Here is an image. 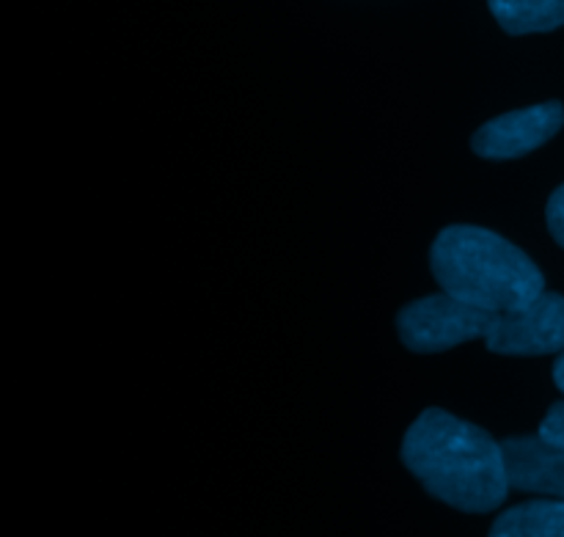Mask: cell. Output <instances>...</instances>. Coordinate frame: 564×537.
Segmentation results:
<instances>
[{"mask_svg":"<svg viewBox=\"0 0 564 537\" xmlns=\"http://www.w3.org/2000/svg\"><path fill=\"white\" fill-rule=\"evenodd\" d=\"M402 463L435 500L463 513L496 511L510 491L499 441L441 408H430L411 425Z\"/></svg>","mask_w":564,"mask_h":537,"instance_id":"cell-1","label":"cell"},{"mask_svg":"<svg viewBox=\"0 0 564 537\" xmlns=\"http://www.w3.org/2000/svg\"><path fill=\"white\" fill-rule=\"evenodd\" d=\"M446 296L490 314L516 312L545 292L538 265L501 235L479 226H449L430 251Z\"/></svg>","mask_w":564,"mask_h":537,"instance_id":"cell-2","label":"cell"},{"mask_svg":"<svg viewBox=\"0 0 564 537\" xmlns=\"http://www.w3.org/2000/svg\"><path fill=\"white\" fill-rule=\"evenodd\" d=\"M496 314L474 309L457 298L430 296L408 303L397 318V331L408 351L444 353L471 340H488Z\"/></svg>","mask_w":564,"mask_h":537,"instance_id":"cell-3","label":"cell"},{"mask_svg":"<svg viewBox=\"0 0 564 537\" xmlns=\"http://www.w3.org/2000/svg\"><path fill=\"white\" fill-rule=\"evenodd\" d=\"M485 345L499 356H549L564 351V298L543 292L516 312L496 314Z\"/></svg>","mask_w":564,"mask_h":537,"instance_id":"cell-4","label":"cell"},{"mask_svg":"<svg viewBox=\"0 0 564 537\" xmlns=\"http://www.w3.org/2000/svg\"><path fill=\"white\" fill-rule=\"evenodd\" d=\"M564 125L562 103H543L485 121L471 138L479 158L512 160L549 143Z\"/></svg>","mask_w":564,"mask_h":537,"instance_id":"cell-5","label":"cell"},{"mask_svg":"<svg viewBox=\"0 0 564 537\" xmlns=\"http://www.w3.org/2000/svg\"><path fill=\"white\" fill-rule=\"evenodd\" d=\"M510 488L564 502V450L543 436H518L501 444Z\"/></svg>","mask_w":564,"mask_h":537,"instance_id":"cell-6","label":"cell"},{"mask_svg":"<svg viewBox=\"0 0 564 537\" xmlns=\"http://www.w3.org/2000/svg\"><path fill=\"white\" fill-rule=\"evenodd\" d=\"M496 22L512 36L545 33L564 25V0H488Z\"/></svg>","mask_w":564,"mask_h":537,"instance_id":"cell-7","label":"cell"},{"mask_svg":"<svg viewBox=\"0 0 564 537\" xmlns=\"http://www.w3.org/2000/svg\"><path fill=\"white\" fill-rule=\"evenodd\" d=\"M488 537H564V502H527L496 518Z\"/></svg>","mask_w":564,"mask_h":537,"instance_id":"cell-8","label":"cell"},{"mask_svg":"<svg viewBox=\"0 0 564 537\" xmlns=\"http://www.w3.org/2000/svg\"><path fill=\"white\" fill-rule=\"evenodd\" d=\"M545 441H551V444L562 447L564 450V400L556 402V406H551V411L545 414L543 425H540V433Z\"/></svg>","mask_w":564,"mask_h":537,"instance_id":"cell-9","label":"cell"},{"mask_svg":"<svg viewBox=\"0 0 564 537\" xmlns=\"http://www.w3.org/2000/svg\"><path fill=\"white\" fill-rule=\"evenodd\" d=\"M545 218H549V229H551V235H554V240L564 248V185L556 187L554 196L549 198Z\"/></svg>","mask_w":564,"mask_h":537,"instance_id":"cell-10","label":"cell"},{"mask_svg":"<svg viewBox=\"0 0 564 537\" xmlns=\"http://www.w3.org/2000/svg\"><path fill=\"white\" fill-rule=\"evenodd\" d=\"M554 384L564 391V353L556 358V364H554Z\"/></svg>","mask_w":564,"mask_h":537,"instance_id":"cell-11","label":"cell"}]
</instances>
